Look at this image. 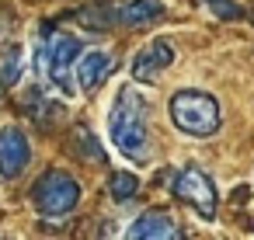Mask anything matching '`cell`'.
I'll list each match as a JSON object with an SVG mask.
<instances>
[{
    "instance_id": "3957f363",
    "label": "cell",
    "mask_w": 254,
    "mask_h": 240,
    "mask_svg": "<svg viewBox=\"0 0 254 240\" xmlns=\"http://www.w3.org/2000/svg\"><path fill=\"white\" fill-rule=\"evenodd\" d=\"M171 122L188 136H212L219 129V105L202 91H178L171 98Z\"/></svg>"
},
{
    "instance_id": "4fadbf2b",
    "label": "cell",
    "mask_w": 254,
    "mask_h": 240,
    "mask_svg": "<svg viewBox=\"0 0 254 240\" xmlns=\"http://www.w3.org/2000/svg\"><path fill=\"white\" fill-rule=\"evenodd\" d=\"M73 143H77V157H87V160H94V164L105 160V150L94 143V136H91L87 129H77V132H73Z\"/></svg>"
},
{
    "instance_id": "ba28073f",
    "label": "cell",
    "mask_w": 254,
    "mask_h": 240,
    "mask_svg": "<svg viewBox=\"0 0 254 240\" xmlns=\"http://www.w3.org/2000/svg\"><path fill=\"white\" fill-rule=\"evenodd\" d=\"M73 70H77V87H80L84 94H91V91H98V87L105 84V77L115 70V56L105 53V49L80 53L77 63H73Z\"/></svg>"
},
{
    "instance_id": "5b68a950",
    "label": "cell",
    "mask_w": 254,
    "mask_h": 240,
    "mask_svg": "<svg viewBox=\"0 0 254 240\" xmlns=\"http://www.w3.org/2000/svg\"><path fill=\"white\" fill-rule=\"evenodd\" d=\"M174 198H181L185 205H191L202 219H216V188L209 181L205 171L188 167L174 178Z\"/></svg>"
},
{
    "instance_id": "7c38bea8",
    "label": "cell",
    "mask_w": 254,
    "mask_h": 240,
    "mask_svg": "<svg viewBox=\"0 0 254 240\" xmlns=\"http://www.w3.org/2000/svg\"><path fill=\"white\" fill-rule=\"evenodd\" d=\"M136 191H139V181H136L129 171H112V178H108V195H112L115 202H129Z\"/></svg>"
},
{
    "instance_id": "7a4b0ae2",
    "label": "cell",
    "mask_w": 254,
    "mask_h": 240,
    "mask_svg": "<svg viewBox=\"0 0 254 240\" xmlns=\"http://www.w3.org/2000/svg\"><path fill=\"white\" fill-rule=\"evenodd\" d=\"M77 56H80V42L73 35L46 28L42 49H39V66H42L46 80L63 94H73V63H77Z\"/></svg>"
},
{
    "instance_id": "5bb4252c",
    "label": "cell",
    "mask_w": 254,
    "mask_h": 240,
    "mask_svg": "<svg viewBox=\"0 0 254 240\" xmlns=\"http://www.w3.org/2000/svg\"><path fill=\"white\" fill-rule=\"evenodd\" d=\"M209 11H212L216 18H226V21H237V18L244 14L233 0H209Z\"/></svg>"
},
{
    "instance_id": "8fae6325",
    "label": "cell",
    "mask_w": 254,
    "mask_h": 240,
    "mask_svg": "<svg viewBox=\"0 0 254 240\" xmlns=\"http://www.w3.org/2000/svg\"><path fill=\"white\" fill-rule=\"evenodd\" d=\"M25 70V49L21 46H7L0 53V87H11Z\"/></svg>"
},
{
    "instance_id": "277c9868",
    "label": "cell",
    "mask_w": 254,
    "mask_h": 240,
    "mask_svg": "<svg viewBox=\"0 0 254 240\" xmlns=\"http://www.w3.org/2000/svg\"><path fill=\"white\" fill-rule=\"evenodd\" d=\"M80 202V184L66 171H46L32 188V205L42 216H66Z\"/></svg>"
},
{
    "instance_id": "30bf717a",
    "label": "cell",
    "mask_w": 254,
    "mask_h": 240,
    "mask_svg": "<svg viewBox=\"0 0 254 240\" xmlns=\"http://www.w3.org/2000/svg\"><path fill=\"white\" fill-rule=\"evenodd\" d=\"M167 14V4H160V0H126V4H119L115 11H112V18L119 21V25H129V28H136V25H153V21H160Z\"/></svg>"
},
{
    "instance_id": "9c48e42d",
    "label": "cell",
    "mask_w": 254,
    "mask_h": 240,
    "mask_svg": "<svg viewBox=\"0 0 254 240\" xmlns=\"http://www.w3.org/2000/svg\"><path fill=\"white\" fill-rule=\"evenodd\" d=\"M126 237H143V240H167V237H181V230H178V223H174L167 212H160V209H150V212H139V216L129 223Z\"/></svg>"
},
{
    "instance_id": "8992f818",
    "label": "cell",
    "mask_w": 254,
    "mask_h": 240,
    "mask_svg": "<svg viewBox=\"0 0 254 240\" xmlns=\"http://www.w3.org/2000/svg\"><path fill=\"white\" fill-rule=\"evenodd\" d=\"M32 160V143L18 125H4L0 129V178H18Z\"/></svg>"
},
{
    "instance_id": "6da1fadb",
    "label": "cell",
    "mask_w": 254,
    "mask_h": 240,
    "mask_svg": "<svg viewBox=\"0 0 254 240\" xmlns=\"http://www.w3.org/2000/svg\"><path fill=\"white\" fill-rule=\"evenodd\" d=\"M108 136L115 150L136 164L150 157V105L139 94V87L122 84L112 108H108Z\"/></svg>"
},
{
    "instance_id": "52a82bcc",
    "label": "cell",
    "mask_w": 254,
    "mask_h": 240,
    "mask_svg": "<svg viewBox=\"0 0 254 240\" xmlns=\"http://www.w3.org/2000/svg\"><path fill=\"white\" fill-rule=\"evenodd\" d=\"M174 63V46L167 39H153L150 46H143L132 60V77L139 84H157L164 70H171Z\"/></svg>"
}]
</instances>
